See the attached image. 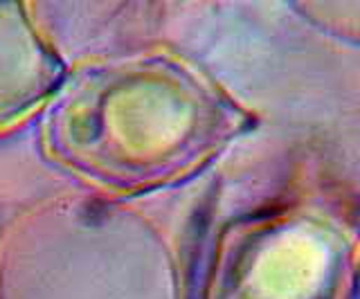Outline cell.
Instances as JSON below:
<instances>
[{
  "mask_svg": "<svg viewBox=\"0 0 360 299\" xmlns=\"http://www.w3.org/2000/svg\"><path fill=\"white\" fill-rule=\"evenodd\" d=\"M68 74L27 5L0 0V135L48 106Z\"/></svg>",
  "mask_w": 360,
  "mask_h": 299,
  "instance_id": "2",
  "label": "cell"
},
{
  "mask_svg": "<svg viewBox=\"0 0 360 299\" xmlns=\"http://www.w3.org/2000/svg\"><path fill=\"white\" fill-rule=\"evenodd\" d=\"M234 126L225 97L169 52L88 61L43 108L45 158L86 185L133 196L178 182Z\"/></svg>",
  "mask_w": 360,
  "mask_h": 299,
  "instance_id": "1",
  "label": "cell"
}]
</instances>
